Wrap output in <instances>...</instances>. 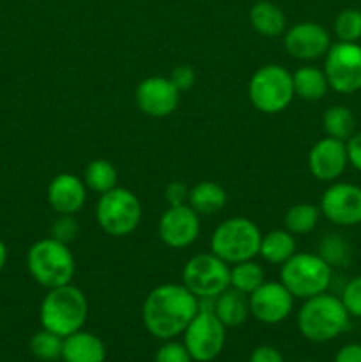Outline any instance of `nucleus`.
Masks as SVG:
<instances>
[{
    "instance_id": "f257e3e1",
    "label": "nucleus",
    "mask_w": 361,
    "mask_h": 362,
    "mask_svg": "<svg viewBox=\"0 0 361 362\" xmlns=\"http://www.w3.org/2000/svg\"><path fill=\"white\" fill-rule=\"evenodd\" d=\"M198 313V299L183 283H165L147 293L142 306V320L154 338L168 341L184 332Z\"/></svg>"
},
{
    "instance_id": "f03ea898",
    "label": "nucleus",
    "mask_w": 361,
    "mask_h": 362,
    "mask_svg": "<svg viewBox=\"0 0 361 362\" xmlns=\"http://www.w3.org/2000/svg\"><path fill=\"white\" fill-rule=\"evenodd\" d=\"M296 320L304 339L311 343H328L347 331L350 315L340 297L324 292L304 299Z\"/></svg>"
},
{
    "instance_id": "7ed1b4c3",
    "label": "nucleus",
    "mask_w": 361,
    "mask_h": 362,
    "mask_svg": "<svg viewBox=\"0 0 361 362\" xmlns=\"http://www.w3.org/2000/svg\"><path fill=\"white\" fill-rule=\"evenodd\" d=\"M88 317V303L85 293L73 283L50 288L39 306V322L42 329L67 338L81 331Z\"/></svg>"
},
{
    "instance_id": "20e7f679",
    "label": "nucleus",
    "mask_w": 361,
    "mask_h": 362,
    "mask_svg": "<svg viewBox=\"0 0 361 362\" xmlns=\"http://www.w3.org/2000/svg\"><path fill=\"white\" fill-rule=\"evenodd\" d=\"M27 269L38 285L46 290L57 288L71 283L76 272V262L69 250V244L46 237L28 247Z\"/></svg>"
},
{
    "instance_id": "39448f33",
    "label": "nucleus",
    "mask_w": 361,
    "mask_h": 362,
    "mask_svg": "<svg viewBox=\"0 0 361 362\" xmlns=\"http://www.w3.org/2000/svg\"><path fill=\"white\" fill-rule=\"evenodd\" d=\"M262 232L257 223L243 216L225 219L211 235V253L229 265L253 260L260 250Z\"/></svg>"
},
{
    "instance_id": "423d86ee",
    "label": "nucleus",
    "mask_w": 361,
    "mask_h": 362,
    "mask_svg": "<svg viewBox=\"0 0 361 362\" xmlns=\"http://www.w3.org/2000/svg\"><path fill=\"white\" fill-rule=\"evenodd\" d=\"M280 267V281L294 299H310L331 286L333 267L317 253H296Z\"/></svg>"
},
{
    "instance_id": "0eeeda50",
    "label": "nucleus",
    "mask_w": 361,
    "mask_h": 362,
    "mask_svg": "<svg viewBox=\"0 0 361 362\" xmlns=\"http://www.w3.org/2000/svg\"><path fill=\"white\" fill-rule=\"evenodd\" d=\"M250 103L265 115H276L289 108L292 103V73L280 64H265L258 67L248 83Z\"/></svg>"
},
{
    "instance_id": "6e6552de",
    "label": "nucleus",
    "mask_w": 361,
    "mask_h": 362,
    "mask_svg": "<svg viewBox=\"0 0 361 362\" xmlns=\"http://www.w3.org/2000/svg\"><path fill=\"white\" fill-rule=\"evenodd\" d=\"M140 219L142 204L133 191L117 186L99 194L96 205V221L106 235H131L140 225Z\"/></svg>"
},
{
    "instance_id": "1a4fd4ad",
    "label": "nucleus",
    "mask_w": 361,
    "mask_h": 362,
    "mask_svg": "<svg viewBox=\"0 0 361 362\" xmlns=\"http://www.w3.org/2000/svg\"><path fill=\"white\" fill-rule=\"evenodd\" d=\"M183 285L200 299H216L230 286V265L214 253H198L183 267Z\"/></svg>"
},
{
    "instance_id": "9d476101",
    "label": "nucleus",
    "mask_w": 361,
    "mask_h": 362,
    "mask_svg": "<svg viewBox=\"0 0 361 362\" xmlns=\"http://www.w3.org/2000/svg\"><path fill=\"white\" fill-rule=\"evenodd\" d=\"M227 327L214 311L198 308V313L183 332V343L193 362H211L225 349Z\"/></svg>"
},
{
    "instance_id": "9b49d317",
    "label": "nucleus",
    "mask_w": 361,
    "mask_h": 362,
    "mask_svg": "<svg viewBox=\"0 0 361 362\" xmlns=\"http://www.w3.org/2000/svg\"><path fill=\"white\" fill-rule=\"evenodd\" d=\"M324 74L329 88L338 94L361 90V45L338 41L324 55Z\"/></svg>"
},
{
    "instance_id": "f8f14e48",
    "label": "nucleus",
    "mask_w": 361,
    "mask_h": 362,
    "mask_svg": "<svg viewBox=\"0 0 361 362\" xmlns=\"http://www.w3.org/2000/svg\"><path fill=\"white\" fill-rule=\"evenodd\" d=\"M319 209L336 226L361 225V187L349 182H333L322 193Z\"/></svg>"
},
{
    "instance_id": "ddd939ff",
    "label": "nucleus",
    "mask_w": 361,
    "mask_h": 362,
    "mask_svg": "<svg viewBox=\"0 0 361 362\" xmlns=\"http://www.w3.org/2000/svg\"><path fill=\"white\" fill-rule=\"evenodd\" d=\"M248 299L251 317L265 325L282 324L294 310V296L282 281H264Z\"/></svg>"
},
{
    "instance_id": "4468645a",
    "label": "nucleus",
    "mask_w": 361,
    "mask_h": 362,
    "mask_svg": "<svg viewBox=\"0 0 361 362\" xmlns=\"http://www.w3.org/2000/svg\"><path fill=\"white\" fill-rule=\"evenodd\" d=\"M158 235L172 250L191 246L200 235V216L188 204L168 207L158 221Z\"/></svg>"
},
{
    "instance_id": "2eb2a0df",
    "label": "nucleus",
    "mask_w": 361,
    "mask_h": 362,
    "mask_svg": "<svg viewBox=\"0 0 361 362\" xmlns=\"http://www.w3.org/2000/svg\"><path fill=\"white\" fill-rule=\"evenodd\" d=\"M180 101V92L166 76H149L138 83L134 103L144 115L163 119L176 112Z\"/></svg>"
},
{
    "instance_id": "dca6fc26",
    "label": "nucleus",
    "mask_w": 361,
    "mask_h": 362,
    "mask_svg": "<svg viewBox=\"0 0 361 362\" xmlns=\"http://www.w3.org/2000/svg\"><path fill=\"white\" fill-rule=\"evenodd\" d=\"M283 46L292 59L310 62V60H317L328 53L329 46H331V37L321 23L299 21L285 32Z\"/></svg>"
},
{
    "instance_id": "f3484780",
    "label": "nucleus",
    "mask_w": 361,
    "mask_h": 362,
    "mask_svg": "<svg viewBox=\"0 0 361 362\" xmlns=\"http://www.w3.org/2000/svg\"><path fill=\"white\" fill-rule=\"evenodd\" d=\"M349 165L345 141L335 138H321L308 152V170L321 182L340 179Z\"/></svg>"
},
{
    "instance_id": "a211bd4d",
    "label": "nucleus",
    "mask_w": 361,
    "mask_h": 362,
    "mask_svg": "<svg viewBox=\"0 0 361 362\" xmlns=\"http://www.w3.org/2000/svg\"><path fill=\"white\" fill-rule=\"evenodd\" d=\"M46 198L57 214L76 216L87 202V186L74 173H59L50 180Z\"/></svg>"
},
{
    "instance_id": "6ab92c4d",
    "label": "nucleus",
    "mask_w": 361,
    "mask_h": 362,
    "mask_svg": "<svg viewBox=\"0 0 361 362\" xmlns=\"http://www.w3.org/2000/svg\"><path fill=\"white\" fill-rule=\"evenodd\" d=\"M60 359L64 362H105L106 346L99 336L81 329L64 338Z\"/></svg>"
},
{
    "instance_id": "aec40b11",
    "label": "nucleus",
    "mask_w": 361,
    "mask_h": 362,
    "mask_svg": "<svg viewBox=\"0 0 361 362\" xmlns=\"http://www.w3.org/2000/svg\"><path fill=\"white\" fill-rule=\"evenodd\" d=\"M212 311L227 329L239 327L250 317V299H248L246 293L229 286L225 292H222L214 299Z\"/></svg>"
},
{
    "instance_id": "412c9836",
    "label": "nucleus",
    "mask_w": 361,
    "mask_h": 362,
    "mask_svg": "<svg viewBox=\"0 0 361 362\" xmlns=\"http://www.w3.org/2000/svg\"><path fill=\"white\" fill-rule=\"evenodd\" d=\"M248 18H250L251 28L264 37H278L280 34L285 32V13L275 2L258 0L251 6Z\"/></svg>"
},
{
    "instance_id": "4be33fe9",
    "label": "nucleus",
    "mask_w": 361,
    "mask_h": 362,
    "mask_svg": "<svg viewBox=\"0 0 361 362\" xmlns=\"http://www.w3.org/2000/svg\"><path fill=\"white\" fill-rule=\"evenodd\" d=\"M188 205L198 216L218 214L227 205V191L212 180H202L190 189Z\"/></svg>"
},
{
    "instance_id": "5701e85b",
    "label": "nucleus",
    "mask_w": 361,
    "mask_h": 362,
    "mask_svg": "<svg viewBox=\"0 0 361 362\" xmlns=\"http://www.w3.org/2000/svg\"><path fill=\"white\" fill-rule=\"evenodd\" d=\"M294 95L303 101H321L328 94V78L315 66H301L292 73Z\"/></svg>"
},
{
    "instance_id": "b1692460",
    "label": "nucleus",
    "mask_w": 361,
    "mask_h": 362,
    "mask_svg": "<svg viewBox=\"0 0 361 362\" xmlns=\"http://www.w3.org/2000/svg\"><path fill=\"white\" fill-rule=\"evenodd\" d=\"M296 237L289 230H271L262 235L258 257L271 265H283L297 253Z\"/></svg>"
},
{
    "instance_id": "393cba45",
    "label": "nucleus",
    "mask_w": 361,
    "mask_h": 362,
    "mask_svg": "<svg viewBox=\"0 0 361 362\" xmlns=\"http://www.w3.org/2000/svg\"><path fill=\"white\" fill-rule=\"evenodd\" d=\"M322 127L326 131V136L347 141L356 133V117L347 106L333 105L322 115Z\"/></svg>"
},
{
    "instance_id": "a878e982",
    "label": "nucleus",
    "mask_w": 361,
    "mask_h": 362,
    "mask_svg": "<svg viewBox=\"0 0 361 362\" xmlns=\"http://www.w3.org/2000/svg\"><path fill=\"white\" fill-rule=\"evenodd\" d=\"M117 180H119V173H117L113 163H110L108 159H92L85 166L84 182L88 191L103 194L117 187Z\"/></svg>"
},
{
    "instance_id": "bb28decb",
    "label": "nucleus",
    "mask_w": 361,
    "mask_h": 362,
    "mask_svg": "<svg viewBox=\"0 0 361 362\" xmlns=\"http://www.w3.org/2000/svg\"><path fill=\"white\" fill-rule=\"evenodd\" d=\"M319 218H321V209L319 205L314 204H296L289 207L285 212V230H289L292 235H306V233L314 232L317 226Z\"/></svg>"
},
{
    "instance_id": "cd10ccee",
    "label": "nucleus",
    "mask_w": 361,
    "mask_h": 362,
    "mask_svg": "<svg viewBox=\"0 0 361 362\" xmlns=\"http://www.w3.org/2000/svg\"><path fill=\"white\" fill-rule=\"evenodd\" d=\"M264 281V269L257 262H239V264H234L230 267V288L239 290V292L246 293V296L253 293Z\"/></svg>"
},
{
    "instance_id": "c85d7f7f",
    "label": "nucleus",
    "mask_w": 361,
    "mask_h": 362,
    "mask_svg": "<svg viewBox=\"0 0 361 362\" xmlns=\"http://www.w3.org/2000/svg\"><path fill=\"white\" fill-rule=\"evenodd\" d=\"M319 257L328 262L331 267H347L353 258L349 243L338 233H329L319 243Z\"/></svg>"
},
{
    "instance_id": "c756f323",
    "label": "nucleus",
    "mask_w": 361,
    "mask_h": 362,
    "mask_svg": "<svg viewBox=\"0 0 361 362\" xmlns=\"http://www.w3.org/2000/svg\"><path fill=\"white\" fill-rule=\"evenodd\" d=\"M62 345L64 338L46 331V329H41V331L32 336L30 352L35 359L52 362L62 357Z\"/></svg>"
},
{
    "instance_id": "7c9ffc66",
    "label": "nucleus",
    "mask_w": 361,
    "mask_h": 362,
    "mask_svg": "<svg viewBox=\"0 0 361 362\" xmlns=\"http://www.w3.org/2000/svg\"><path fill=\"white\" fill-rule=\"evenodd\" d=\"M333 30L338 41L357 42L361 39V11L349 7L336 14Z\"/></svg>"
},
{
    "instance_id": "2f4dec72",
    "label": "nucleus",
    "mask_w": 361,
    "mask_h": 362,
    "mask_svg": "<svg viewBox=\"0 0 361 362\" xmlns=\"http://www.w3.org/2000/svg\"><path fill=\"white\" fill-rule=\"evenodd\" d=\"M78 235H80V225L73 214H59L50 228V237L64 244L73 243Z\"/></svg>"
},
{
    "instance_id": "473e14b6",
    "label": "nucleus",
    "mask_w": 361,
    "mask_h": 362,
    "mask_svg": "<svg viewBox=\"0 0 361 362\" xmlns=\"http://www.w3.org/2000/svg\"><path fill=\"white\" fill-rule=\"evenodd\" d=\"M340 299H342L343 306L350 317L361 318V274L354 276L353 279L345 283Z\"/></svg>"
},
{
    "instance_id": "72a5a7b5",
    "label": "nucleus",
    "mask_w": 361,
    "mask_h": 362,
    "mask_svg": "<svg viewBox=\"0 0 361 362\" xmlns=\"http://www.w3.org/2000/svg\"><path fill=\"white\" fill-rule=\"evenodd\" d=\"M154 362H193L184 343L168 339L156 350Z\"/></svg>"
},
{
    "instance_id": "f704fd0d",
    "label": "nucleus",
    "mask_w": 361,
    "mask_h": 362,
    "mask_svg": "<svg viewBox=\"0 0 361 362\" xmlns=\"http://www.w3.org/2000/svg\"><path fill=\"white\" fill-rule=\"evenodd\" d=\"M170 81L177 87L179 92L190 90L195 85V80H197V74H195L193 67L191 66H177L173 67L172 74H170Z\"/></svg>"
},
{
    "instance_id": "c9c22d12",
    "label": "nucleus",
    "mask_w": 361,
    "mask_h": 362,
    "mask_svg": "<svg viewBox=\"0 0 361 362\" xmlns=\"http://www.w3.org/2000/svg\"><path fill=\"white\" fill-rule=\"evenodd\" d=\"M188 197H190V187L180 180H173L165 187V202L168 204V207L186 205Z\"/></svg>"
},
{
    "instance_id": "e433bc0d",
    "label": "nucleus",
    "mask_w": 361,
    "mask_h": 362,
    "mask_svg": "<svg viewBox=\"0 0 361 362\" xmlns=\"http://www.w3.org/2000/svg\"><path fill=\"white\" fill-rule=\"evenodd\" d=\"M250 362H283V356L275 346L260 345L251 352Z\"/></svg>"
},
{
    "instance_id": "4c0bfd02",
    "label": "nucleus",
    "mask_w": 361,
    "mask_h": 362,
    "mask_svg": "<svg viewBox=\"0 0 361 362\" xmlns=\"http://www.w3.org/2000/svg\"><path fill=\"white\" fill-rule=\"evenodd\" d=\"M345 145L347 156H349V165L354 166V168L361 173V131L354 133L353 136L345 141Z\"/></svg>"
},
{
    "instance_id": "58836bf2",
    "label": "nucleus",
    "mask_w": 361,
    "mask_h": 362,
    "mask_svg": "<svg viewBox=\"0 0 361 362\" xmlns=\"http://www.w3.org/2000/svg\"><path fill=\"white\" fill-rule=\"evenodd\" d=\"M333 362H361V345L360 343H349L343 345L336 352L335 361Z\"/></svg>"
},
{
    "instance_id": "ea45409f",
    "label": "nucleus",
    "mask_w": 361,
    "mask_h": 362,
    "mask_svg": "<svg viewBox=\"0 0 361 362\" xmlns=\"http://www.w3.org/2000/svg\"><path fill=\"white\" fill-rule=\"evenodd\" d=\"M6 264H7V246L4 244V240L0 239V271L6 267Z\"/></svg>"
},
{
    "instance_id": "a19ab883",
    "label": "nucleus",
    "mask_w": 361,
    "mask_h": 362,
    "mask_svg": "<svg viewBox=\"0 0 361 362\" xmlns=\"http://www.w3.org/2000/svg\"><path fill=\"white\" fill-rule=\"evenodd\" d=\"M296 362H315V361H296Z\"/></svg>"
}]
</instances>
